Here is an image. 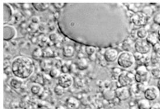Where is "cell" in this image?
Instances as JSON below:
<instances>
[{"label": "cell", "instance_id": "cell-1", "mask_svg": "<svg viewBox=\"0 0 160 109\" xmlns=\"http://www.w3.org/2000/svg\"><path fill=\"white\" fill-rule=\"evenodd\" d=\"M11 70L15 77L19 79H26L31 76L34 72L35 67L31 59L20 56L13 61Z\"/></svg>", "mask_w": 160, "mask_h": 109}, {"label": "cell", "instance_id": "cell-2", "mask_svg": "<svg viewBox=\"0 0 160 109\" xmlns=\"http://www.w3.org/2000/svg\"><path fill=\"white\" fill-rule=\"evenodd\" d=\"M135 62L134 55L128 51L121 52L117 59L118 65L123 69H129L133 66Z\"/></svg>", "mask_w": 160, "mask_h": 109}, {"label": "cell", "instance_id": "cell-3", "mask_svg": "<svg viewBox=\"0 0 160 109\" xmlns=\"http://www.w3.org/2000/svg\"><path fill=\"white\" fill-rule=\"evenodd\" d=\"M152 45L148 43L146 39H139L134 45L137 53L140 54H147L151 52Z\"/></svg>", "mask_w": 160, "mask_h": 109}, {"label": "cell", "instance_id": "cell-4", "mask_svg": "<svg viewBox=\"0 0 160 109\" xmlns=\"http://www.w3.org/2000/svg\"><path fill=\"white\" fill-rule=\"evenodd\" d=\"M135 80V75L128 72H123L118 77V82L120 87H126L133 83Z\"/></svg>", "mask_w": 160, "mask_h": 109}, {"label": "cell", "instance_id": "cell-5", "mask_svg": "<svg viewBox=\"0 0 160 109\" xmlns=\"http://www.w3.org/2000/svg\"><path fill=\"white\" fill-rule=\"evenodd\" d=\"M149 77V73L146 67L144 66L139 67L135 74V80L137 83L143 84L147 82Z\"/></svg>", "mask_w": 160, "mask_h": 109}, {"label": "cell", "instance_id": "cell-6", "mask_svg": "<svg viewBox=\"0 0 160 109\" xmlns=\"http://www.w3.org/2000/svg\"><path fill=\"white\" fill-rule=\"evenodd\" d=\"M148 16L146 13L138 12L135 13L132 17L133 23L136 26L142 27L147 23Z\"/></svg>", "mask_w": 160, "mask_h": 109}, {"label": "cell", "instance_id": "cell-7", "mask_svg": "<svg viewBox=\"0 0 160 109\" xmlns=\"http://www.w3.org/2000/svg\"><path fill=\"white\" fill-rule=\"evenodd\" d=\"M160 93V91L157 86H150L144 91V97L148 101H154L159 97Z\"/></svg>", "mask_w": 160, "mask_h": 109}, {"label": "cell", "instance_id": "cell-8", "mask_svg": "<svg viewBox=\"0 0 160 109\" xmlns=\"http://www.w3.org/2000/svg\"><path fill=\"white\" fill-rule=\"evenodd\" d=\"M58 84L64 88H68L73 84V79L68 74H62L58 77Z\"/></svg>", "mask_w": 160, "mask_h": 109}, {"label": "cell", "instance_id": "cell-9", "mask_svg": "<svg viewBox=\"0 0 160 109\" xmlns=\"http://www.w3.org/2000/svg\"><path fill=\"white\" fill-rule=\"evenodd\" d=\"M116 97L120 100H126L130 97L129 90L126 87H119L115 92Z\"/></svg>", "mask_w": 160, "mask_h": 109}, {"label": "cell", "instance_id": "cell-10", "mask_svg": "<svg viewBox=\"0 0 160 109\" xmlns=\"http://www.w3.org/2000/svg\"><path fill=\"white\" fill-rule=\"evenodd\" d=\"M104 56L105 61L111 63L117 60L118 57V53L117 50L115 49L108 48L105 51Z\"/></svg>", "mask_w": 160, "mask_h": 109}, {"label": "cell", "instance_id": "cell-11", "mask_svg": "<svg viewBox=\"0 0 160 109\" xmlns=\"http://www.w3.org/2000/svg\"><path fill=\"white\" fill-rule=\"evenodd\" d=\"M67 106L69 109H78L80 106V102L76 98L70 97L67 100Z\"/></svg>", "mask_w": 160, "mask_h": 109}, {"label": "cell", "instance_id": "cell-12", "mask_svg": "<svg viewBox=\"0 0 160 109\" xmlns=\"http://www.w3.org/2000/svg\"><path fill=\"white\" fill-rule=\"evenodd\" d=\"M15 30L13 27H9V29L8 26H5L4 27V37H6L4 39L5 40H9L12 39L13 37L15 35Z\"/></svg>", "mask_w": 160, "mask_h": 109}, {"label": "cell", "instance_id": "cell-13", "mask_svg": "<svg viewBox=\"0 0 160 109\" xmlns=\"http://www.w3.org/2000/svg\"><path fill=\"white\" fill-rule=\"evenodd\" d=\"M75 54V49L71 46L67 45L63 48V55L66 58H72Z\"/></svg>", "mask_w": 160, "mask_h": 109}, {"label": "cell", "instance_id": "cell-14", "mask_svg": "<svg viewBox=\"0 0 160 109\" xmlns=\"http://www.w3.org/2000/svg\"><path fill=\"white\" fill-rule=\"evenodd\" d=\"M32 5L37 11L43 12L47 9L49 6V4L47 3H33Z\"/></svg>", "mask_w": 160, "mask_h": 109}, {"label": "cell", "instance_id": "cell-15", "mask_svg": "<svg viewBox=\"0 0 160 109\" xmlns=\"http://www.w3.org/2000/svg\"><path fill=\"white\" fill-rule=\"evenodd\" d=\"M150 106V101L146 99H140L137 102L138 109H149Z\"/></svg>", "mask_w": 160, "mask_h": 109}, {"label": "cell", "instance_id": "cell-16", "mask_svg": "<svg viewBox=\"0 0 160 109\" xmlns=\"http://www.w3.org/2000/svg\"><path fill=\"white\" fill-rule=\"evenodd\" d=\"M22 84H23V81L20 79H19L18 77L13 78L10 81V85L15 89H18L19 88H20Z\"/></svg>", "mask_w": 160, "mask_h": 109}, {"label": "cell", "instance_id": "cell-17", "mask_svg": "<svg viewBox=\"0 0 160 109\" xmlns=\"http://www.w3.org/2000/svg\"><path fill=\"white\" fill-rule=\"evenodd\" d=\"M146 40L147 41L148 43L151 45H155L158 40L157 35H156L154 33H150L148 34V36L146 38Z\"/></svg>", "mask_w": 160, "mask_h": 109}, {"label": "cell", "instance_id": "cell-18", "mask_svg": "<svg viewBox=\"0 0 160 109\" xmlns=\"http://www.w3.org/2000/svg\"><path fill=\"white\" fill-rule=\"evenodd\" d=\"M77 67L80 70H84L88 67V63L86 60L84 58H81L77 62Z\"/></svg>", "mask_w": 160, "mask_h": 109}, {"label": "cell", "instance_id": "cell-19", "mask_svg": "<svg viewBox=\"0 0 160 109\" xmlns=\"http://www.w3.org/2000/svg\"><path fill=\"white\" fill-rule=\"evenodd\" d=\"M136 34H137V37L139 38V39H146L147 37L148 36V33L145 28L142 27L137 31Z\"/></svg>", "mask_w": 160, "mask_h": 109}, {"label": "cell", "instance_id": "cell-20", "mask_svg": "<svg viewBox=\"0 0 160 109\" xmlns=\"http://www.w3.org/2000/svg\"><path fill=\"white\" fill-rule=\"evenodd\" d=\"M31 91L33 94L38 95L41 93L42 91V87L38 84H34L31 87Z\"/></svg>", "mask_w": 160, "mask_h": 109}, {"label": "cell", "instance_id": "cell-21", "mask_svg": "<svg viewBox=\"0 0 160 109\" xmlns=\"http://www.w3.org/2000/svg\"><path fill=\"white\" fill-rule=\"evenodd\" d=\"M54 91L57 96H62L64 93V88L60 85H57L55 86Z\"/></svg>", "mask_w": 160, "mask_h": 109}, {"label": "cell", "instance_id": "cell-22", "mask_svg": "<svg viewBox=\"0 0 160 109\" xmlns=\"http://www.w3.org/2000/svg\"><path fill=\"white\" fill-rule=\"evenodd\" d=\"M49 76L52 77V78H56L58 77L60 74V72L59 70H58L56 69H53L50 72H49Z\"/></svg>", "mask_w": 160, "mask_h": 109}, {"label": "cell", "instance_id": "cell-23", "mask_svg": "<svg viewBox=\"0 0 160 109\" xmlns=\"http://www.w3.org/2000/svg\"><path fill=\"white\" fill-rule=\"evenodd\" d=\"M151 74L155 78L160 77V69L158 67H155L151 70Z\"/></svg>", "mask_w": 160, "mask_h": 109}, {"label": "cell", "instance_id": "cell-24", "mask_svg": "<svg viewBox=\"0 0 160 109\" xmlns=\"http://www.w3.org/2000/svg\"><path fill=\"white\" fill-rule=\"evenodd\" d=\"M42 54H42L41 50L39 49H37L35 51H34L33 56V57H35L36 58H39L41 57V56H42Z\"/></svg>", "mask_w": 160, "mask_h": 109}, {"label": "cell", "instance_id": "cell-25", "mask_svg": "<svg viewBox=\"0 0 160 109\" xmlns=\"http://www.w3.org/2000/svg\"><path fill=\"white\" fill-rule=\"evenodd\" d=\"M153 22L155 24L160 26V13H158L154 16Z\"/></svg>", "mask_w": 160, "mask_h": 109}, {"label": "cell", "instance_id": "cell-26", "mask_svg": "<svg viewBox=\"0 0 160 109\" xmlns=\"http://www.w3.org/2000/svg\"><path fill=\"white\" fill-rule=\"evenodd\" d=\"M86 51L87 54H89V55H92L95 52L96 49L93 47H87L86 49Z\"/></svg>", "mask_w": 160, "mask_h": 109}, {"label": "cell", "instance_id": "cell-27", "mask_svg": "<svg viewBox=\"0 0 160 109\" xmlns=\"http://www.w3.org/2000/svg\"><path fill=\"white\" fill-rule=\"evenodd\" d=\"M66 5L67 4L65 3H54L53 4V5H54V8H56V9H58L64 8Z\"/></svg>", "mask_w": 160, "mask_h": 109}, {"label": "cell", "instance_id": "cell-28", "mask_svg": "<svg viewBox=\"0 0 160 109\" xmlns=\"http://www.w3.org/2000/svg\"><path fill=\"white\" fill-rule=\"evenodd\" d=\"M149 109H160V104L156 103L151 106Z\"/></svg>", "mask_w": 160, "mask_h": 109}, {"label": "cell", "instance_id": "cell-29", "mask_svg": "<svg viewBox=\"0 0 160 109\" xmlns=\"http://www.w3.org/2000/svg\"><path fill=\"white\" fill-rule=\"evenodd\" d=\"M49 38H50V40L51 41H55L56 40V38H57V36H56V34H52L49 36Z\"/></svg>", "mask_w": 160, "mask_h": 109}, {"label": "cell", "instance_id": "cell-30", "mask_svg": "<svg viewBox=\"0 0 160 109\" xmlns=\"http://www.w3.org/2000/svg\"><path fill=\"white\" fill-rule=\"evenodd\" d=\"M157 87L158 88V90L160 91V77L158 79V82H157Z\"/></svg>", "mask_w": 160, "mask_h": 109}, {"label": "cell", "instance_id": "cell-31", "mask_svg": "<svg viewBox=\"0 0 160 109\" xmlns=\"http://www.w3.org/2000/svg\"><path fill=\"white\" fill-rule=\"evenodd\" d=\"M157 37H158V40L160 43V28L157 31Z\"/></svg>", "mask_w": 160, "mask_h": 109}, {"label": "cell", "instance_id": "cell-32", "mask_svg": "<svg viewBox=\"0 0 160 109\" xmlns=\"http://www.w3.org/2000/svg\"><path fill=\"white\" fill-rule=\"evenodd\" d=\"M56 109H67L63 106H58L56 107Z\"/></svg>", "mask_w": 160, "mask_h": 109}]
</instances>
